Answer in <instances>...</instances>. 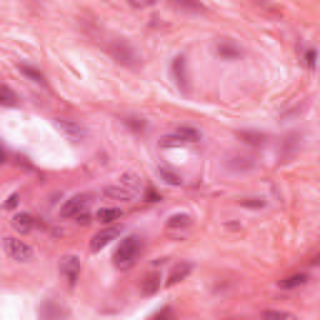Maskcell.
Returning <instances> with one entry per match:
<instances>
[{"label":"cell","mask_w":320,"mask_h":320,"mask_svg":"<svg viewBox=\"0 0 320 320\" xmlns=\"http://www.w3.org/2000/svg\"><path fill=\"white\" fill-rule=\"evenodd\" d=\"M103 195L110 198V200H133V198H135V193H133L130 188H125L123 183H118V185H105V188H103Z\"/></svg>","instance_id":"52a82bcc"},{"label":"cell","mask_w":320,"mask_h":320,"mask_svg":"<svg viewBox=\"0 0 320 320\" xmlns=\"http://www.w3.org/2000/svg\"><path fill=\"white\" fill-rule=\"evenodd\" d=\"M215 50H218V55L220 58H225V60H235V58H240V48H235L230 40H220V43L215 45Z\"/></svg>","instance_id":"8fae6325"},{"label":"cell","mask_w":320,"mask_h":320,"mask_svg":"<svg viewBox=\"0 0 320 320\" xmlns=\"http://www.w3.org/2000/svg\"><path fill=\"white\" fill-rule=\"evenodd\" d=\"M140 255V238L138 235H128L123 243H120V248L115 250V268L120 270H128Z\"/></svg>","instance_id":"6da1fadb"},{"label":"cell","mask_w":320,"mask_h":320,"mask_svg":"<svg viewBox=\"0 0 320 320\" xmlns=\"http://www.w3.org/2000/svg\"><path fill=\"white\" fill-rule=\"evenodd\" d=\"M160 145H163V148H175V145H183V140L178 135H168V138L160 140Z\"/></svg>","instance_id":"f546056e"},{"label":"cell","mask_w":320,"mask_h":320,"mask_svg":"<svg viewBox=\"0 0 320 320\" xmlns=\"http://www.w3.org/2000/svg\"><path fill=\"white\" fill-rule=\"evenodd\" d=\"M153 320H175V313H173V308H160L155 315H153Z\"/></svg>","instance_id":"83f0119b"},{"label":"cell","mask_w":320,"mask_h":320,"mask_svg":"<svg viewBox=\"0 0 320 320\" xmlns=\"http://www.w3.org/2000/svg\"><path fill=\"white\" fill-rule=\"evenodd\" d=\"M18 198H20V195H18V193H13V195L8 198V203H5V208H15V205H18Z\"/></svg>","instance_id":"d6a6232c"},{"label":"cell","mask_w":320,"mask_h":320,"mask_svg":"<svg viewBox=\"0 0 320 320\" xmlns=\"http://www.w3.org/2000/svg\"><path fill=\"white\" fill-rule=\"evenodd\" d=\"M55 125H58V130H63L68 138H73V140H80V138H85V128L80 125V123H75V120H68V118H58L55 120Z\"/></svg>","instance_id":"5b68a950"},{"label":"cell","mask_w":320,"mask_h":320,"mask_svg":"<svg viewBox=\"0 0 320 320\" xmlns=\"http://www.w3.org/2000/svg\"><path fill=\"white\" fill-rule=\"evenodd\" d=\"M305 65L315 68V50H305Z\"/></svg>","instance_id":"4dcf8cb0"},{"label":"cell","mask_w":320,"mask_h":320,"mask_svg":"<svg viewBox=\"0 0 320 320\" xmlns=\"http://www.w3.org/2000/svg\"><path fill=\"white\" fill-rule=\"evenodd\" d=\"M190 270H193V265H190V263L175 265V268H173V273H170V278L165 280V283H168V285H175V283H180V280H185V278L190 275Z\"/></svg>","instance_id":"5bb4252c"},{"label":"cell","mask_w":320,"mask_h":320,"mask_svg":"<svg viewBox=\"0 0 320 320\" xmlns=\"http://www.w3.org/2000/svg\"><path fill=\"white\" fill-rule=\"evenodd\" d=\"M90 200H93V195H90V193L73 195L70 200H65V205H63L60 215H63V218H78V215H83V210L90 205Z\"/></svg>","instance_id":"277c9868"},{"label":"cell","mask_w":320,"mask_h":320,"mask_svg":"<svg viewBox=\"0 0 320 320\" xmlns=\"http://www.w3.org/2000/svg\"><path fill=\"white\" fill-rule=\"evenodd\" d=\"M118 235H120V228H105V230H100V233L93 235V240H90V250H93V253L103 250L105 245H110V240H115Z\"/></svg>","instance_id":"8992f818"},{"label":"cell","mask_w":320,"mask_h":320,"mask_svg":"<svg viewBox=\"0 0 320 320\" xmlns=\"http://www.w3.org/2000/svg\"><path fill=\"white\" fill-rule=\"evenodd\" d=\"M60 270L65 273L68 283H70V285H75L78 273H80V260H78V258H73V255H68V258H63V260H60Z\"/></svg>","instance_id":"ba28073f"},{"label":"cell","mask_w":320,"mask_h":320,"mask_svg":"<svg viewBox=\"0 0 320 320\" xmlns=\"http://www.w3.org/2000/svg\"><path fill=\"white\" fill-rule=\"evenodd\" d=\"M158 175L163 178L168 185H183V178H180L178 173H173L170 168H158Z\"/></svg>","instance_id":"cb8c5ba5"},{"label":"cell","mask_w":320,"mask_h":320,"mask_svg":"<svg viewBox=\"0 0 320 320\" xmlns=\"http://www.w3.org/2000/svg\"><path fill=\"white\" fill-rule=\"evenodd\" d=\"M5 253H8V258L10 260H15V263H30L33 260V248L28 245V243H23V240H18V238H5Z\"/></svg>","instance_id":"3957f363"},{"label":"cell","mask_w":320,"mask_h":320,"mask_svg":"<svg viewBox=\"0 0 320 320\" xmlns=\"http://www.w3.org/2000/svg\"><path fill=\"white\" fill-rule=\"evenodd\" d=\"M110 55H113V60H115V63L125 65V68H135V65H138V60H140V55L135 53V48L128 43L125 38H118V40H113V43H110Z\"/></svg>","instance_id":"7a4b0ae2"},{"label":"cell","mask_w":320,"mask_h":320,"mask_svg":"<svg viewBox=\"0 0 320 320\" xmlns=\"http://www.w3.org/2000/svg\"><path fill=\"white\" fill-rule=\"evenodd\" d=\"M310 263H313V265H315V268H320V255H318V258H313V260H310Z\"/></svg>","instance_id":"e575fe53"},{"label":"cell","mask_w":320,"mask_h":320,"mask_svg":"<svg viewBox=\"0 0 320 320\" xmlns=\"http://www.w3.org/2000/svg\"><path fill=\"white\" fill-rule=\"evenodd\" d=\"M173 75H175V80L185 88L188 85V75H185V58L183 55H178L175 60H173Z\"/></svg>","instance_id":"ac0fdd59"},{"label":"cell","mask_w":320,"mask_h":320,"mask_svg":"<svg viewBox=\"0 0 320 320\" xmlns=\"http://www.w3.org/2000/svg\"><path fill=\"white\" fill-rule=\"evenodd\" d=\"M120 218H123V210H120V208H100L98 210V220L100 223H115V220H120Z\"/></svg>","instance_id":"d6986e66"},{"label":"cell","mask_w":320,"mask_h":320,"mask_svg":"<svg viewBox=\"0 0 320 320\" xmlns=\"http://www.w3.org/2000/svg\"><path fill=\"white\" fill-rule=\"evenodd\" d=\"M125 125H130L135 133H145V130H148V125L143 123V120L138 123V118H125Z\"/></svg>","instance_id":"f1b7e54d"},{"label":"cell","mask_w":320,"mask_h":320,"mask_svg":"<svg viewBox=\"0 0 320 320\" xmlns=\"http://www.w3.org/2000/svg\"><path fill=\"white\" fill-rule=\"evenodd\" d=\"M13 228H15L18 233H28V230L35 228V218L28 215V213H18V215L13 218Z\"/></svg>","instance_id":"7c38bea8"},{"label":"cell","mask_w":320,"mask_h":320,"mask_svg":"<svg viewBox=\"0 0 320 320\" xmlns=\"http://www.w3.org/2000/svg\"><path fill=\"white\" fill-rule=\"evenodd\" d=\"M235 320H238V318H235Z\"/></svg>","instance_id":"d590c367"},{"label":"cell","mask_w":320,"mask_h":320,"mask_svg":"<svg viewBox=\"0 0 320 320\" xmlns=\"http://www.w3.org/2000/svg\"><path fill=\"white\" fill-rule=\"evenodd\" d=\"M143 295H155L158 290H160V275L158 273H150L145 280H143Z\"/></svg>","instance_id":"e0dca14e"},{"label":"cell","mask_w":320,"mask_h":320,"mask_svg":"<svg viewBox=\"0 0 320 320\" xmlns=\"http://www.w3.org/2000/svg\"><path fill=\"white\" fill-rule=\"evenodd\" d=\"M145 200H148V203H158L160 195H158L155 190H150V188H148V190H145Z\"/></svg>","instance_id":"1f68e13d"},{"label":"cell","mask_w":320,"mask_h":320,"mask_svg":"<svg viewBox=\"0 0 320 320\" xmlns=\"http://www.w3.org/2000/svg\"><path fill=\"white\" fill-rule=\"evenodd\" d=\"M190 223H193V218H190L188 213H175V215H170V218H168V223H165V225H168L170 230H175V228H188Z\"/></svg>","instance_id":"ffe728a7"},{"label":"cell","mask_w":320,"mask_h":320,"mask_svg":"<svg viewBox=\"0 0 320 320\" xmlns=\"http://www.w3.org/2000/svg\"><path fill=\"white\" fill-rule=\"evenodd\" d=\"M40 315H43L45 320H60V318L65 315V310H63V308H58L53 300H45V305L40 308Z\"/></svg>","instance_id":"9a60e30c"},{"label":"cell","mask_w":320,"mask_h":320,"mask_svg":"<svg viewBox=\"0 0 320 320\" xmlns=\"http://www.w3.org/2000/svg\"><path fill=\"white\" fill-rule=\"evenodd\" d=\"M75 220H78L80 225H88V223H90V215H85V213H83V215H78Z\"/></svg>","instance_id":"836d02e7"},{"label":"cell","mask_w":320,"mask_h":320,"mask_svg":"<svg viewBox=\"0 0 320 320\" xmlns=\"http://www.w3.org/2000/svg\"><path fill=\"white\" fill-rule=\"evenodd\" d=\"M120 183H123L125 188H130L133 193L140 188V178H138V175H133V173H125V175H123V180H120Z\"/></svg>","instance_id":"4316f807"},{"label":"cell","mask_w":320,"mask_h":320,"mask_svg":"<svg viewBox=\"0 0 320 320\" xmlns=\"http://www.w3.org/2000/svg\"><path fill=\"white\" fill-rule=\"evenodd\" d=\"M225 165L238 173V170H250V168H255V160H253V158H245V155H230Z\"/></svg>","instance_id":"9c48e42d"},{"label":"cell","mask_w":320,"mask_h":320,"mask_svg":"<svg viewBox=\"0 0 320 320\" xmlns=\"http://www.w3.org/2000/svg\"><path fill=\"white\" fill-rule=\"evenodd\" d=\"M240 205L258 210V208H265V200H263V198H243V200H240Z\"/></svg>","instance_id":"484cf974"},{"label":"cell","mask_w":320,"mask_h":320,"mask_svg":"<svg viewBox=\"0 0 320 320\" xmlns=\"http://www.w3.org/2000/svg\"><path fill=\"white\" fill-rule=\"evenodd\" d=\"M238 138L243 140V143H248V145H253V148H263L265 140H268L265 133H255V130H240Z\"/></svg>","instance_id":"30bf717a"},{"label":"cell","mask_w":320,"mask_h":320,"mask_svg":"<svg viewBox=\"0 0 320 320\" xmlns=\"http://www.w3.org/2000/svg\"><path fill=\"white\" fill-rule=\"evenodd\" d=\"M305 283H308V275L305 273H295V275H288V278L280 280V288H283V290H293V288H300Z\"/></svg>","instance_id":"4fadbf2b"},{"label":"cell","mask_w":320,"mask_h":320,"mask_svg":"<svg viewBox=\"0 0 320 320\" xmlns=\"http://www.w3.org/2000/svg\"><path fill=\"white\" fill-rule=\"evenodd\" d=\"M175 135L183 140V143H200V140H203V133H200V130H195V128H178L175 130Z\"/></svg>","instance_id":"2e32d148"},{"label":"cell","mask_w":320,"mask_h":320,"mask_svg":"<svg viewBox=\"0 0 320 320\" xmlns=\"http://www.w3.org/2000/svg\"><path fill=\"white\" fill-rule=\"evenodd\" d=\"M173 8H175V10H188V13H205L203 5H198V3H183V0H180V3H173Z\"/></svg>","instance_id":"d4e9b609"},{"label":"cell","mask_w":320,"mask_h":320,"mask_svg":"<svg viewBox=\"0 0 320 320\" xmlns=\"http://www.w3.org/2000/svg\"><path fill=\"white\" fill-rule=\"evenodd\" d=\"M263 320H298V315L288 313V310H263Z\"/></svg>","instance_id":"7402d4cb"},{"label":"cell","mask_w":320,"mask_h":320,"mask_svg":"<svg viewBox=\"0 0 320 320\" xmlns=\"http://www.w3.org/2000/svg\"><path fill=\"white\" fill-rule=\"evenodd\" d=\"M18 70L28 78V80H33V83H40V85H45V75L40 73V70H35V68H30V65H18Z\"/></svg>","instance_id":"44dd1931"},{"label":"cell","mask_w":320,"mask_h":320,"mask_svg":"<svg viewBox=\"0 0 320 320\" xmlns=\"http://www.w3.org/2000/svg\"><path fill=\"white\" fill-rule=\"evenodd\" d=\"M0 103H3L5 108H15V105H18V95L10 90V85L0 88Z\"/></svg>","instance_id":"603a6c76"}]
</instances>
